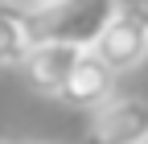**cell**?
<instances>
[{
	"label": "cell",
	"instance_id": "4",
	"mask_svg": "<svg viewBox=\"0 0 148 144\" xmlns=\"http://www.w3.org/2000/svg\"><path fill=\"white\" fill-rule=\"evenodd\" d=\"M82 53L90 49H74V45H53V41H37L29 49V58H25V82L33 86L37 95H53L58 99L62 95V86L70 82L74 74V66L82 62Z\"/></svg>",
	"mask_w": 148,
	"mask_h": 144
},
{
	"label": "cell",
	"instance_id": "2",
	"mask_svg": "<svg viewBox=\"0 0 148 144\" xmlns=\"http://www.w3.org/2000/svg\"><path fill=\"white\" fill-rule=\"evenodd\" d=\"M82 144H148V99L119 95L90 115Z\"/></svg>",
	"mask_w": 148,
	"mask_h": 144
},
{
	"label": "cell",
	"instance_id": "3",
	"mask_svg": "<svg viewBox=\"0 0 148 144\" xmlns=\"http://www.w3.org/2000/svg\"><path fill=\"white\" fill-rule=\"evenodd\" d=\"M95 53L115 70V74L136 70L148 58V25H144L140 8H123L115 21H111V29L103 33V41L95 45Z\"/></svg>",
	"mask_w": 148,
	"mask_h": 144
},
{
	"label": "cell",
	"instance_id": "1",
	"mask_svg": "<svg viewBox=\"0 0 148 144\" xmlns=\"http://www.w3.org/2000/svg\"><path fill=\"white\" fill-rule=\"evenodd\" d=\"M123 12V0H37L33 37L74 49H95L111 21Z\"/></svg>",
	"mask_w": 148,
	"mask_h": 144
},
{
	"label": "cell",
	"instance_id": "8",
	"mask_svg": "<svg viewBox=\"0 0 148 144\" xmlns=\"http://www.w3.org/2000/svg\"><path fill=\"white\" fill-rule=\"evenodd\" d=\"M21 144H53V140H21Z\"/></svg>",
	"mask_w": 148,
	"mask_h": 144
},
{
	"label": "cell",
	"instance_id": "6",
	"mask_svg": "<svg viewBox=\"0 0 148 144\" xmlns=\"http://www.w3.org/2000/svg\"><path fill=\"white\" fill-rule=\"evenodd\" d=\"M33 45V8L0 0V66H25Z\"/></svg>",
	"mask_w": 148,
	"mask_h": 144
},
{
	"label": "cell",
	"instance_id": "9",
	"mask_svg": "<svg viewBox=\"0 0 148 144\" xmlns=\"http://www.w3.org/2000/svg\"><path fill=\"white\" fill-rule=\"evenodd\" d=\"M0 144H8V140H0Z\"/></svg>",
	"mask_w": 148,
	"mask_h": 144
},
{
	"label": "cell",
	"instance_id": "5",
	"mask_svg": "<svg viewBox=\"0 0 148 144\" xmlns=\"http://www.w3.org/2000/svg\"><path fill=\"white\" fill-rule=\"evenodd\" d=\"M58 99L66 107H74V111H99V107H107L115 99V70H111L95 49L82 53V62L74 66V74L62 86Z\"/></svg>",
	"mask_w": 148,
	"mask_h": 144
},
{
	"label": "cell",
	"instance_id": "7",
	"mask_svg": "<svg viewBox=\"0 0 148 144\" xmlns=\"http://www.w3.org/2000/svg\"><path fill=\"white\" fill-rule=\"evenodd\" d=\"M136 8H140V16H144V25H148V0H140Z\"/></svg>",
	"mask_w": 148,
	"mask_h": 144
}]
</instances>
